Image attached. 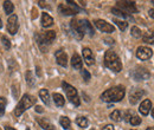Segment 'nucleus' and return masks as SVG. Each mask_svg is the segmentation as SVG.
I'll return each instance as SVG.
<instances>
[{
    "label": "nucleus",
    "mask_w": 154,
    "mask_h": 130,
    "mask_svg": "<svg viewBox=\"0 0 154 130\" xmlns=\"http://www.w3.org/2000/svg\"><path fill=\"white\" fill-rule=\"evenodd\" d=\"M81 74H82L83 79H84L85 82H89V80H90V77H91V76H90L88 70H81Z\"/></svg>",
    "instance_id": "34"
},
{
    "label": "nucleus",
    "mask_w": 154,
    "mask_h": 130,
    "mask_svg": "<svg viewBox=\"0 0 154 130\" xmlns=\"http://www.w3.org/2000/svg\"><path fill=\"white\" fill-rule=\"evenodd\" d=\"M39 36H40V39L43 40V43L48 46L56 39V32L55 31H46V32H44L43 35H39Z\"/></svg>",
    "instance_id": "13"
},
{
    "label": "nucleus",
    "mask_w": 154,
    "mask_h": 130,
    "mask_svg": "<svg viewBox=\"0 0 154 130\" xmlns=\"http://www.w3.org/2000/svg\"><path fill=\"white\" fill-rule=\"evenodd\" d=\"M81 26H82V30H83L84 33L87 32V33H89L90 36H94L95 31H94V27H93V25L90 24L89 20H87V19L81 20Z\"/></svg>",
    "instance_id": "16"
},
{
    "label": "nucleus",
    "mask_w": 154,
    "mask_h": 130,
    "mask_svg": "<svg viewBox=\"0 0 154 130\" xmlns=\"http://www.w3.org/2000/svg\"><path fill=\"white\" fill-rule=\"evenodd\" d=\"M55 56H56L57 63L60 66H64V68H65V66L68 65V56H66V53H65L63 50H58Z\"/></svg>",
    "instance_id": "15"
},
{
    "label": "nucleus",
    "mask_w": 154,
    "mask_h": 130,
    "mask_svg": "<svg viewBox=\"0 0 154 130\" xmlns=\"http://www.w3.org/2000/svg\"><path fill=\"white\" fill-rule=\"evenodd\" d=\"M37 122H38V124L44 130H55V125H54L52 123H50L48 119H45V118L38 117V118H37Z\"/></svg>",
    "instance_id": "18"
},
{
    "label": "nucleus",
    "mask_w": 154,
    "mask_h": 130,
    "mask_svg": "<svg viewBox=\"0 0 154 130\" xmlns=\"http://www.w3.org/2000/svg\"><path fill=\"white\" fill-rule=\"evenodd\" d=\"M104 65L113 70L114 72H120L122 70V63L120 60L119 56L116 55L113 50H108L104 55Z\"/></svg>",
    "instance_id": "2"
},
{
    "label": "nucleus",
    "mask_w": 154,
    "mask_h": 130,
    "mask_svg": "<svg viewBox=\"0 0 154 130\" xmlns=\"http://www.w3.org/2000/svg\"><path fill=\"white\" fill-rule=\"evenodd\" d=\"M95 26L100 31L106 32V33H113L115 31V27L112 24H109V23H107L106 20H102V19L95 20Z\"/></svg>",
    "instance_id": "9"
},
{
    "label": "nucleus",
    "mask_w": 154,
    "mask_h": 130,
    "mask_svg": "<svg viewBox=\"0 0 154 130\" xmlns=\"http://www.w3.org/2000/svg\"><path fill=\"white\" fill-rule=\"evenodd\" d=\"M62 86H63L64 91L66 93V97L69 98V101H70L74 105L78 107V105L81 104V101H79V97H78V93H77L76 89H75L72 85L68 84L66 82H63V83H62Z\"/></svg>",
    "instance_id": "4"
},
{
    "label": "nucleus",
    "mask_w": 154,
    "mask_h": 130,
    "mask_svg": "<svg viewBox=\"0 0 154 130\" xmlns=\"http://www.w3.org/2000/svg\"><path fill=\"white\" fill-rule=\"evenodd\" d=\"M36 70H37V74H38V76H42V72H40V68H39V66H37V68H36Z\"/></svg>",
    "instance_id": "43"
},
{
    "label": "nucleus",
    "mask_w": 154,
    "mask_h": 130,
    "mask_svg": "<svg viewBox=\"0 0 154 130\" xmlns=\"http://www.w3.org/2000/svg\"><path fill=\"white\" fill-rule=\"evenodd\" d=\"M36 101H37V99H36L33 96L27 95V93L24 95V96L21 97V99L19 101V103L17 104V107L14 108V116H16V117H19L20 115L25 111V110L30 109L33 104H36Z\"/></svg>",
    "instance_id": "3"
},
{
    "label": "nucleus",
    "mask_w": 154,
    "mask_h": 130,
    "mask_svg": "<svg viewBox=\"0 0 154 130\" xmlns=\"http://www.w3.org/2000/svg\"><path fill=\"white\" fill-rule=\"evenodd\" d=\"M82 53H83L84 62H85L88 65H93V64L95 63V57H94V53H93V51H91L89 47H84V49H83V51H82Z\"/></svg>",
    "instance_id": "14"
},
{
    "label": "nucleus",
    "mask_w": 154,
    "mask_h": 130,
    "mask_svg": "<svg viewBox=\"0 0 154 130\" xmlns=\"http://www.w3.org/2000/svg\"><path fill=\"white\" fill-rule=\"evenodd\" d=\"M12 89H13V96L17 98V97L19 96V89H18V85H13V86H12Z\"/></svg>",
    "instance_id": "36"
},
{
    "label": "nucleus",
    "mask_w": 154,
    "mask_h": 130,
    "mask_svg": "<svg viewBox=\"0 0 154 130\" xmlns=\"http://www.w3.org/2000/svg\"><path fill=\"white\" fill-rule=\"evenodd\" d=\"M132 36L135 38L141 37V31H140L139 27H136V26H133V27H132Z\"/></svg>",
    "instance_id": "33"
},
{
    "label": "nucleus",
    "mask_w": 154,
    "mask_h": 130,
    "mask_svg": "<svg viewBox=\"0 0 154 130\" xmlns=\"http://www.w3.org/2000/svg\"><path fill=\"white\" fill-rule=\"evenodd\" d=\"M1 40H2V45L5 46V49H6V50H10V49H11V43H10V40H8V38H7V37H5V36H4V37H2V39H1Z\"/></svg>",
    "instance_id": "35"
},
{
    "label": "nucleus",
    "mask_w": 154,
    "mask_h": 130,
    "mask_svg": "<svg viewBox=\"0 0 154 130\" xmlns=\"http://www.w3.org/2000/svg\"><path fill=\"white\" fill-rule=\"evenodd\" d=\"M132 125H139L140 123H141V118L139 117V116H136V115H133L131 118H129V121H128Z\"/></svg>",
    "instance_id": "29"
},
{
    "label": "nucleus",
    "mask_w": 154,
    "mask_h": 130,
    "mask_svg": "<svg viewBox=\"0 0 154 130\" xmlns=\"http://www.w3.org/2000/svg\"><path fill=\"white\" fill-rule=\"evenodd\" d=\"M148 14H149V17H151V18L154 19V8H152V10H149V11H148Z\"/></svg>",
    "instance_id": "40"
},
{
    "label": "nucleus",
    "mask_w": 154,
    "mask_h": 130,
    "mask_svg": "<svg viewBox=\"0 0 154 130\" xmlns=\"http://www.w3.org/2000/svg\"><path fill=\"white\" fill-rule=\"evenodd\" d=\"M132 77L135 80H146L151 77V74L145 68H136L135 70L132 71Z\"/></svg>",
    "instance_id": "8"
},
{
    "label": "nucleus",
    "mask_w": 154,
    "mask_h": 130,
    "mask_svg": "<svg viewBox=\"0 0 154 130\" xmlns=\"http://www.w3.org/2000/svg\"><path fill=\"white\" fill-rule=\"evenodd\" d=\"M7 31L11 33V35H16L18 32V29H19V24H18V17L16 14H12L10 16V18L7 20V26H6Z\"/></svg>",
    "instance_id": "10"
},
{
    "label": "nucleus",
    "mask_w": 154,
    "mask_h": 130,
    "mask_svg": "<svg viewBox=\"0 0 154 130\" xmlns=\"http://www.w3.org/2000/svg\"><path fill=\"white\" fill-rule=\"evenodd\" d=\"M110 118L115 122H120L121 121V112L119 110H114V111L110 113Z\"/></svg>",
    "instance_id": "30"
},
{
    "label": "nucleus",
    "mask_w": 154,
    "mask_h": 130,
    "mask_svg": "<svg viewBox=\"0 0 154 130\" xmlns=\"http://www.w3.org/2000/svg\"><path fill=\"white\" fill-rule=\"evenodd\" d=\"M58 11L64 16H74L79 12V7L74 1H66V4H60Z\"/></svg>",
    "instance_id": "5"
},
{
    "label": "nucleus",
    "mask_w": 154,
    "mask_h": 130,
    "mask_svg": "<svg viewBox=\"0 0 154 130\" xmlns=\"http://www.w3.org/2000/svg\"><path fill=\"white\" fill-rule=\"evenodd\" d=\"M52 98H54V102H55V104L57 107H63L65 104V99H64V97L60 93H54Z\"/></svg>",
    "instance_id": "22"
},
{
    "label": "nucleus",
    "mask_w": 154,
    "mask_h": 130,
    "mask_svg": "<svg viewBox=\"0 0 154 130\" xmlns=\"http://www.w3.org/2000/svg\"><path fill=\"white\" fill-rule=\"evenodd\" d=\"M39 97H40V99H42L46 105L50 104V95H49V91H48L46 89H42V90L39 91Z\"/></svg>",
    "instance_id": "21"
},
{
    "label": "nucleus",
    "mask_w": 154,
    "mask_h": 130,
    "mask_svg": "<svg viewBox=\"0 0 154 130\" xmlns=\"http://www.w3.org/2000/svg\"><path fill=\"white\" fill-rule=\"evenodd\" d=\"M153 56V51L147 46H140L136 50V57L141 60H147Z\"/></svg>",
    "instance_id": "11"
},
{
    "label": "nucleus",
    "mask_w": 154,
    "mask_h": 130,
    "mask_svg": "<svg viewBox=\"0 0 154 130\" xmlns=\"http://www.w3.org/2000/svg\"><path fill=\"white\" fill-rule=\"evenodd\" d=\"M151 108H152V102L149 99H145L143 102H141L140 104V108H139V111L141 112L142 115H148V112L151 111Z\"/></svg>",
    "instance_id": "17"
},
{
    "label": "nucleus",
    "mask_w": 154,
    "mask_h": 130,
    "mask_svg": "<svg viewBox=\"0 0 154 130\" xmlns=\"http://www.w3.org/2000/svg\"><path fill=\"white\" fill-rule=\"evenodd\" d=\"M82 59H81V57L78 56L77 53H75L72 58H71V66L74 68V69H76V70H82Z\"/></svg>",
    "instance_id": "20"
},
{
    "label": "nucleus",
    "mask_w": 154,
    "mask_h": 130,
    "mask_svg": "<svg viewBox=\"0 0 154 130\" xmlns=\"http://www.w3.org/2000/svg\"><path fill=\"white\" fill-rule=\"evenodd\" d=\"M142 40H143L146 44H153V45H154V32L147 33L146 36H143Z\"/></svg>",
    "instance_id": "28"
},
{
    "label": "nucleus",
    "mask_w": 154,
    "mask_h": 130,
    "mask_svg": "<svg viewBox=\"0 0 154 130\" xmlns=\"http://www.w3.org/2000/svg\"><path fill=\"white\" fill-rule=\"evenodd\" d=\"M152 4H154V0H152Z\"/></svg>",
    "instance_id": "48"
},
{
    "label": "nucleus",
    "mask_w": 154,
    "mask_h": 130,
    "mask_svg": "<svg viewBox=\"0 0 154 130\" xmlns=\"http://www.w3.org/2000/svg\"><path fill=\"white\" fill-rule=\"evenodd\" d=\"M36 111H37V112H43V108H42L40 105H37V107H36Z\"/></svg>",
    "instance_id": "41"
},
{
    "label": "nucleus",
    "mask_w": 154,
    "mask_h": 130,
    "mask_svg": "<svg viewBox=\"0 0 154 130\" xmlns=\"http://www.w3.org/2000/svg\"><path fill=\"white\" fill-rule=\"evenodd\" d=\"M91 130H94V129H91Z\"/></svg>",
    "instance_id": "50"
},
{
    "label": "nucleus",
    "mask_w": 154,
    "mask_h": 130,
    "mask_svg": "<svg viewBox=\"0 0 154 130\" xmlns=\"http://www.w3.org/2000/svg\"><path fill=\"white\" fill-rule=\"evenodd\" d=\"M5 109H6V99L4 97H0V117L5 113Z\"/></svg>",
    "instance_id": "31"
},
{
    "label": "nucleus",
    "mask_w": 154,
    "mask_h": 130,
    "mask_svg": "<svg viewBox=\"0 0 154 130\" xmlns=\"http://www.w3.org/2000/svg\"><path fill=\"white\" fill-rule=\"evenodd\" d=\"M59 123H60V125L64 128V129H69L70 128V119L68 118V117H65V116H62L60 117V119H59Z\"/></svg>",
    "instance_id": "25"
},
{
    "label": "nucleus",
    "mask_w": 154,
    "mask_h": 130,
    "mask_svg": "<svg viewBox=\"0 0 154 130\" xmlns=\"http://www.w3.org/2000/svg\"><path fill=\"white\" fill-rule=\"evenodd\" d=\"M4 10H5V13L10 16L13 12L14 6H13V4L11 1H4Z\"/></svg>",
    "instance_id": "23"
},
{
    "label": "nucleus",
    "mask_w": 154,
    "mask_h": 130,
    "mask_svg": "<svg viewBox=\"0 0 154 130\" xmlns=\"http://www.w3.org/2000/svg\"><path fill=\"white\" fill-rule=\"evenodd\" d=\"M102 130H115V129H114V127H113L112 124H108V125L103 127V129H102Z\"/></svg>",
    "instance_id": "39"
},
{
    "label": "nucleus",
    "mask_w": 154,
    "mask_h": 130,
    "mask_svg": "<svg viewBox=\"0 0 154 130\" xmlns=\"http://www.w3.org/2000/svg\"><path fill=\"white\" fill-rule=\"evenodd\" d=\"M26 82H27V84H29L30 86H32V85L35 84V79H33V77H32V71H27V72H26Z\"/></svg>",
    "instance_id": "32"
},
{
    "label": "nucleus",
    "mask_w": 154,
    "mask_h": 130,
    "mask_svg": "<svg viewBox=\"0 0 154 130\" xmlns=\"http://www.w3.org/2000/svg\"><path fill=\"white\" fill-rule=\"evenodd\" d=\"M26 130H30V129H29V128H27V129H26Z\"/></svg>",
    "instance_id": "49"
},
{
    "label": "nucleus",
    "mask_w": 154,
    "mask_h": 130,
    "mask_svg": "<svg viewBox=\"0 0 154 130\" xmlns=\"http://www.w3.org/2000/svg\"><path fill=\"white\" fill-rule=\"evenodd\" d=\"M112 12H113V13H114L115 16H119V17H122V18H131V16H129V14L125 13L123 11L119 10L117 7H113V8H112Z\"/></svg>",
    "instance_id": "26"
},
{
    "label": "nucleus",
    "mask_w": 154,
    "mask_h": 130,
    "mask_svg": "<svg viewBox=\"0 0 154 130\" xmlns=\"http://www.w3.org/2000/svg\"><path fill=\"white\" fill-rule=\"evenodd\" d=\"M52 24H54V19L50 14H48V13L42 14V26L43 27H50Z\"/></svg>",
    "instance_id": "19"
},
{
    "label": "nucleus",
    "mask_w": 154,
    "mask_h": 130,
    "mask_svg": "<svg viewBox=\"0 0 154 130\" xmlns=\"http://www.w3.org/2000/svg\"><path fill=\"white\" fill-rule=\"evenodd\" d=\"M132 116H133V112H132V111H127V112H126V117H125V119L128 122V121H129V118H131Z\"/></svg>",
    "instance_id": "37"
},
{
    "label": "nucleus",
    "mask_w": 154,
    "mask_h": 130,
    "mask_svg": "<svg viewBox=\"0 0 154 130\" xmlns=\"http://www.w3.org/2000/svg\"><path fill=\"white\" fill-rule=\"evenodd\" d=\"M125 95H126V89L121 85H117V86H113V88L106 90L101 95V99L103 102H108V103L120 102L123 99Z\"/></svg>",
    "instance_id": "1"
},
{
    "label": "nucleus",
    "mask_w": 154,
    "mask_h": 130,
    "mask_svg": "<svg viewBox=\"0 0 154 130\" xmlns=\"http://www.w3.org/2000/svg\"><path fill=\"white\" fill-rule=\"evenodd\" d=\"M0 27H2V21H1V19H0Z\"/></svg>",
    "instance_id": "47"
},
{
    "label": "nucleus",
    "mask_w": 154,
    "mask_h": 130,
    "mask_svg": "<svg viewBox=\"0 0 154 130\" xmlns=\"http://www.w3.org/2000/svg\"><path fill=\"white\" fill-rule=\"evenodd\" d=\"M104 40H106L107 44H110V45L114 44V39H112V38H104Z\"/></svg>",
    "instance_id": "38"
},
{
    "label": "nucleus",
    "mask_w": 154,
    "mask_h": 130,
    "mask_svg": "<svg viewBox=\"0 0 154 130\" xmlns=\"http://www.w3.org/2000/svg\"><path fill=\"white\" fill-rule=\"evenodd\" d=\"M76 123H77V125L81 127V128H87V127H88V119H87L85 117H82V116L77 117Z\"/></svg>",
    "instance_id": "24"
},
{
    "label": "nucleus",
    "mask_w": 154,
    "mask_h": 130,
    "mask_svg": "<svg viewBox=\"0 0 154 130\" xmlns=\"http://www.w3.org/2000/svg\"><path fill=\"white\" fill-rule=\"evenodd\" d=\"M5 130H16V129H13V128H11V127H5Z\"/></svg>",
    "instance_id": "44"
},
{
    "label": "nucleus",
    "mask_w": 154,
    "mask_h": 130,
    "mask_svg": "<svg viewBox=\"0 0 154 130\" xmlns=\"http://www.w3.org/2000/svg\"><path fill=\"white\" fill-rule=\"evenodd\" d=\"M114 23H115L116 25L119 26V29H120L121 31H125V30L127 29V26H128V23H127V21H125V20H119V19H114Z\"/></svg>",
    "instance_id": "27"
},
{
    "label": "nucleus",
    "mask_w": 154,
    "mask_h": 130,
    "mask_svg": "<svg viewBox=\"0 0 154 130\" xmlns=\"http://www.w3.org/2000/svg\"><path fill=\"white\" fill-rule=\"evenodd\" d=\"M142 96H145V91L143 90H141V89H133L131 91V95H129V102H131V104H136L141 99Z\"/></svg>",
    "instance_id": "12"
},
{
    "label": "nucleus",
    "mask_w": 154,
    "mask_h": 130,
    "mask_svg": "<svg viewBox=\"0 0 154 130\" xmlns=\"http://www.w3.org/2000/svg\"><path fill=\"white\" fill-rule=\"evenodd\" d=\"M36 17H37V11L36 10H32V18L35 19Z\"/></svg>",
    "instance_id": "42"
},
{
    "label": "nucleus",
    "mask_w": 154,
    "mask_h": 130,
    "mask_svg": "<svg viewBox=\"0 0 154 130\" xmlns=\"http://www.w3.org/2000/svg\"><path fill=\"white\" fill-rule=\"evenodd\" d=\"M116 5H117V8L119 10L123 11L127 14H129V13H136L137 12V8H136V5H135L134 1H117Z\"/></svg>",
    "instance_id": "6"
},
{
    "label": "nucleus",
    "mask_w": 154,
    "mask_h": 130,
    "mask_svg": "<svg viewBox=\"0 0 154 130\" xmlns=\"http://www.w3.org/2000/svg\"><path fill=\"white\" fill-rule=\"evenodd\" d=\"M152 116L154 117V108H152Z\"/></svg>",
    "instance_id": "46"
},
{
    "label": "nucleus",
    "mask_w": 154,
    "mask_h": 130,
    "mask_svg": "<svg viewBox=\"0 0 154 130\" xmlns=\"http://www.w3.org/2000/svg\"><path fill=\"white\" fill-rule=\"evenodd\" d=\"M146 130H154V128H153V127H151V128H147Z\"/></svg>",
    "instance_id": "45"
},
{
    "label": "nucleus",
    "mask_w": 154,
    "mask_h": 130,
    "mask_svg": "<svg viewBox=\"0 0 154 130\" xmlns=\"http://www.w3.org/2000/svg\"><path fill=\"white\" fill-rule=\"evenodd\" d=\"M70 26H71V31H72V33H74V36L76 39H82V38L84 37V32H83V30H82V26H81V20H78V19H72L71 21H70Z\"/></svg>",
    "instance_id": "7"
}]
</instances>
